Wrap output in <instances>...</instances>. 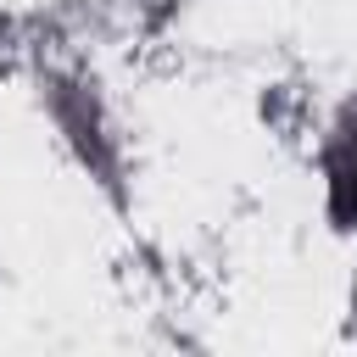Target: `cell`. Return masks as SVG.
Masks as SVG:
<instances>
[{
  "instance_id": "6da1fadb",
  "label": "cell",
  "mask_w": 357,
  "mask_h": 357,
  "mask_svg": "<svg viewBox=\"0 0 357 357\" xmlns=\"http://www.w3.org/2000/svg\"><path fill=\"white\" fill-rule=\"evenodd\" d=\"M318 167H324V212L340 234H357V95L335 112L329 134H324V151H318Z\"/></svg>"
}]
</instances>
